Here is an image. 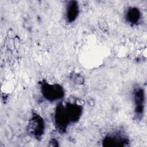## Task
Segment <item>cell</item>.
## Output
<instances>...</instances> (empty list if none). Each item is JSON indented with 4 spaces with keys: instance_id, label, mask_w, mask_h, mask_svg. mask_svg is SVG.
I'll use <instances>...</instances> for the list:
<instances>
[{
    "instance_id": "obj_1",
    "label": "cell",
    "mask_w": 147,
    "mask_h": 147,
    "mask_svg": "<svg viewBox=\"0 0 147 147\" xmlns=\"http://www.w3.org/2000/svg\"><path fill=\"white\" fill-rule=\"evenodd\" d=\"M83 109V106L76 101H60L54 113V123L56 129L59 132H65L70 125L79 120Z\"/></svg>"
},
{
    "instance_id": "obj_2",
    "label": "cell",
    "mask_w": 147,
    "mask_h": 147,
    "mask_svg": "<svg viewBox=\"0 0 147 147\" xmlns=\"http://www.w3.org/2000/svg\"><path fill=\"white\" fill-rule=\"evenodd\" d=\"M40 91L42 97L51 103L59 102L65 95V90L63 86L57 83H49L46 81L41 83Z\"/></svg>"
},
{
    "instance_id": "obj_3",
    "label": "cell",
    "mask_w": 147,
    "mask_h": 147,
    "mask_svg": "<svg viewBox=\"0 0 147 147\" xmlns=\"http://www.w3.org/2000/svg\"><path fill=\"white\" fill-rule=\"evenodd\" d=\"M45 128V122L42 117L37 113H33L28 122V133L36 139H40L44 134Z\"/></svg>"
},
{
    "instance_id": "obj_4",
    "label": "cell",
    "mask_w": 147,
    "mask_h": 147,
    "mask_svg": "<svg viewBox=\"0 0 147 147\" xmlns=\"http://www.w3.org/2000/svg\"><path fill=\"white\" fill-rule=\"evenodd\" d=\"M134 105V114L137 119H141L144 114L145 106V93L143 88L136 87L133 92Z\"/></svg>"
},
{
    "instance_id": "obj_5",
    "label": "cell",
    "mask_w": 147,
    "mask_h": 147,
    "mask_svg": "<svg viewBox=\"0 0 147 147\" xmlns=\"http://www.w3.org/2000/svg\"><path fill=\"white\" fill-rule=\"evenodd\" d=\"M129 142V139L120 132H114L107 134L103 140L104 146H125Z\"/></svg>"
},
{
    "instance_id": "obj_6",
    "label": "cell",
    "mask_w": 147,
    "mask_h": 147,
    "mask_svg": "<svg viewBox=\"0 0 147 147\" xmlns=\"http://www.w3.org/2000/svg\"><path fill=\"white\" fill-rule=\"evenodd\" d=\"M142 18L141 10L137 7H129L125 13V19L126 21L131 26L137 25Z\"/></svg>"
},
{
    "instance_id": "obj_7",
    "label": "cell",
    "mask_w": 147,
    "mask_h": 147,
    "mask_svg": "<svg viewBox=\"0 0 147 147\" xmlns=\"http://www.w3.org/2000/svg\"><path fill=\"white\" fill-rule=\"evenodd\" d=\"M79 5L76 1L67 2L65 6V19L68 23H72L79 16Z\"/></svg>"
}]
</instances>
